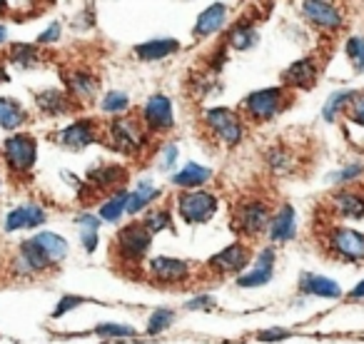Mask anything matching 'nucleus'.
<instances>
[{
    "mask_svg": "<svg viewBox=\"0 0 364 344\" xmlns=\"http://www.w3.org/2000/svg\"><path fill=\"white\" fill-rule=\"evenodd\" d=\"M292 102L287 87H264V90H255L240 102V110L245 117L255 122H267L277 117L284 107Z\"/></svg>",
    "mask_w": 364,
    "mask_h": 344,
    "instance_id": "f257e3e1",
    "label": "nucleus"
},
{
    "mask_svg": "<svg viewBox=\"0 0 364 344\" xmlns=\"http://www.w3.org/2000/svg\"><path fill=\"white\" fill-rule=\"evenodd\" d=\"M152 244V235L147 232V227L142 225V220H132L127 222L120 232L115 235L112 242V252L117 257H122V262L127 264H140L147 257V249Z\"/></svg>",
    "mask_w": 364,
    "mask_h": 344,
    "instance_id": "f03ea898",
    "label": "nucleus"
},
{
    "mask_svg": "<svg viewBox=\"0 0 364 344\" xmlns=\"http://www.w3.org/2000/svg\"><path fill=\"white\" fill-rule=\"evenodd\" d=\"M269 220H272V210L269 203L257 198L242 200V203L235 205L232 210V230L237 235H247V237H257L259 232L269 227Z\"/></svg>",
    "mask_w": 364,
    "mask_h": 344,
    "instance_id": "7ed1b4c3",
    "label": "nucleus"
},
{
    "mask_svg": "<svg viewBox=\"0 0 364 344\" xmlns=\"http://www.w3.org/2000/svg\"><path fill=\"white\" fill-rule=\"evenodd\" d=\"M36 157H38V142L33 135L18 132V135H11L3 142V160H6V167L13 178L28 175L33 170V165H36Z\"/></svg>",
    "mask_w": 364,
    "mask_h": 344,
    "instance_id": "20e7f679",
    "label": "nucleus"
},
{
    "mask_svg": "<svg viewBox=\"0 0 364 344\" xmlns=\"http://www.w3.org/2000/svg\"><path fill=\"white\" fill-rule=\"evenodd\" d=\"M220 208L218 195L208 190H195V193H180L177 195V215L188 225H205L215 217Z\"/></svg>",
    "mask_w": 364,
    "mask_h": 344,
    "instance_id": "39448f33",
    "label": "nucleus"
},
{
    "mask_svg": "<svg viewBox=\"0 0 364 344\" xmlns=\"http://www.w3.org/2000/svg\"><path fill=\"white\" fill-rule=\"evenodd\" d=\"M205 125L228 147H235L245 137L242 117H240V112L230 110V107H213V110H208L205 112Z\"/></svg>",
    "mask_w": 364,
    "mask_h": 344,
    "instance_id": "423d86ee",
    "label": "nucleus"
},
{
    "mask_svg": "<svg viewBox=\"0 0 364 344\" xmlns=\"http://www.w3.org/2000/svg\"><path fill=\"white\" fill-rule=\"evenodd\" d=\"M107 135H110V145L125 155H137L145 147V125L140 117H117V120H112Z\"/></svg>",
    "mask_w": 364,
    "mask_h": 344,
    "instance_id": "0eeeda50",
    "label": "nucleus"
},
{
    "mask_svg": "<svg viewBox=\"0 0 364 344\" xmlns=\"http://www.w3.org/2000/svg\"><path fill=\"white\" fill-rule=\"evenodd\" d=\"M327 249L342 262H364V232L349 227H332L327 232Z\"/></svg>",
    "mask_w": 364,
    "mask_h": 344,
    "instance_id": "6e6552de",
    "label": "nucleus"
},
{
    "mask_svg": "<svg viewBox=\"0 0 364 344\" xmlns=\"http://www.w3.org/2000/svg\"><path fill=\"white\" fill-rule=\"evenodd\" d=\"M50 267H55V264L46 257V252H43L36 244V240L31 237L18 247L16 254H13L11 272L16 274V277H38V274H43Z\"/></svg>",
    "mask_w": 364,
    "mask_h": 344,
    "instance_id": "1a4fd4ad",
    "label": "nucleus"
},
{
    "mask_svg": "<svg viewBox=\"0 0 364 344\" xmlns=\"http://www.w3.org/2000/svg\"><path fill=\"white\" fill-rule=\"evenodd\" d=\"M147 277L160 287H170V284H180L190 277V262L177 257H155L147 264Z\"/></svg>",
    "mask_w": 364,
    "mask_h": 344,
    "instance_id": "9d476101",
    "label": "nucleus"
},
{
    "mask_svg": "<svg viewBox=\"0 0 364 344\" xmlns=\"http://www.w3.org/2000/svg\"><path fill=\"white\" fill-rule=\"evenodd\" d=\"M250 247L245 242H232L230 247H225L223 252L213 254L208 259V269L218 274H240L250 264Z\"/></svg>",
    "mask_w": 364,
    "mask_h": 344,
    "instance_id": "9b49d317",
    "label": "nucleus"
},
{
    "mask_svg": "<svg viewBox=\"0 0 364 344\" xmlns=\"http://www.w3.org/2000/svg\"><path fill=\"white\" fill-rule=\"evenodd\" d=\"M97 122L90 120V117H82V120L70 122L68 127L58 130L55 140L60 142L63 147H70V150H82V147L92 145L97 140Z\"/></svg>",
    "mask_w": 364,
    "mask_h": 344,
    "instance_id": "f8f14e48",
    "label": "nucleus"
},
{
    "mask_svg": "<svg viewBox=\"0 0 364 344\" xmlns=\"http://www.w3.org/2000/svg\"><path fill=\"white\" fill-rule=\"evenodd\" d=\"M140 120L145 122V127L150 132H162L170 130L175 117H172V102L165 95H150L142 107Z\"/></svg>",
    "mask_w": 364,
    "mask_h": 344,
    "instance_id": "ddd939ff",
    "label": "nucleus"
},
{
    "mask_svg": "<svg viewBox=\"0 0 364 344\" xmlns=\"http://www.w3.org/2000/svg\"><path fill=\"white\" fill-rule=\"evenodd\" d=\"M302 16L309 23L319 28V31L334 33L344 26V13L339 8H334L332 3H317V0H307L302 3Z\"/></svg>",
    "mask_w": 364,
    "mask_h": 344,
    "instance_id": "4468645a",
    "label": "nucleus"
},
{
    "mask_svg": "<svg viewBox=\"0 0 364 344\" xmlns=\"http://www.w3.org/2000/svg\"><path fill=\"white\" fill-rule=\"evenodd\" d=\"M60 77H65L68 95H70V100H75V102H90L92 97H95L97 80H95V75H92V72L75 68V70L60 72Z\"/></svg>",
    "mask_w": 364,
    "mask_h": 344,
    "instance_id": "2eb2a0df",
    "label": "nucleus"
},
{
    "mask_svg": "<svg viewBox=\"0 0 364 344\" xmlns=\"http://www.w3.org/2000/svg\"><path fill=\"white\" fill-rule=\"evenodd\" d=\"M319 77V68L314 58H302V60L292 63V65L284 70L282 80L284 87H294V90H309V87L317 82Z\"/></svg>",
    "mask_w": 364,
    "mask_h": 344,
    "instance_id": "dca6fc26",
    "label": "nucleus"
},
{
    "mask_svg": "<svg viewBox=\"0 0 364 344\" xmlns=\"http://www.w3.org/2000/svg\"><path fill=\"white\" fill-rule=\"evenodd\" d=\"M46 222V210L36 203L21 205L11 210L6 217V232H18V230H36Z\"/></svg>",
    "mask_w": 364,
    "mask_h": 344,
    "instance_id": "f3484780",
    "label": "nucleus"
},
{
    "mask_svg": "<svg viewBox=\"0 0 364 344\" xmlns=\"http://www.w3.org/2000/svg\"><path fill=\"white\" fill-rule=\"evenodd\" d=\"M274 259H277V254H274L272 247H264L262 252H259L257 257V264H255V269H250V272L240 274L237 277V287H262V284H267L269 279H272L274 274Z\"/></svg>",
    "mask_w": 364,
    "mask_h": 344,
    "instance_id": "a211bd4d",
    "label": "nucleus"
},
{
    "mask_svg": "<svg viewBox=\"0 0 364 344\" xmlns=\"http://www.w3.org/2000/svg\"><path fill=\"white\" fill-rule=\"evenodd\" d=\"M267 235L272 242H289L297 237V213L292 205H282L269 220Z\"/></svg>",
    "mask_w": 364,
    "mask_h": 344,
    "instance_id": "6ab92c4d",
    "label": "nucleus"
},
{
    "mask_svg": "<svg viewBox=\"0 0 364 344\" xmlns=\"http://www.w3.org/2000/svg\"><path fill=\"white\" fill-rule=\"evenodd\" d=\"M329 205H332V213L339 215V217L347 220H362L364 217V195L357 193V190H339L329 198Z\"/></svg>",
    "mask_w": 364,
    "mask_h": 344,
    "instance_id": "aec40b11",
    "label": "nucleus"
},
{
    "mask_svg": "<svg viewBox=\"0 0 364 344\" xmlns=\"http://www.w3.org/2000/svg\"><path fill=\"white\" fill-rule=\"evenodd\" d=\"M125 180H127V170L120 165H100L87 172V183H90L92 193H105V190L117 188Z\"/></svg>",
    "mask_w": 364,
    "mask_h": 344,
    "instance_id": "412c9836",
    "label": "nucleus"
},
{
    "mask_svg": "<svg viewBox=\"0 0 364 344\" xmlns=\"http://www.w3.org/2000/svg\"><path fill=\"white\" fill-rule=\"evenodd\" d=\"M299 292H302V294H312V297L334 299V297H339V294H342V287H339L334 279L322 277V274L302 272V274H299Z\"/></svg>",
    "mask_w": 364,
    "mask_h": 344,
    "instance_id": "4be33fe9",
    "label": "nucleus"
},
{
    "mask_svg": "<svg viewBox=\"0 0 364 344\" xmlns=\"http://www.w3.org/2000/svg\"><path fill=\"white\" fill-rule=\"evenodd\" d=\"M225 23H228V6H223V3H215V6L205 8V11L200 13L193 33H195V38L215 36L218 31H223Z\"/></svg>",
    "mask_w": 364,
    "mask_h": 344,
    "instance_id": "5701e85b",
    "label": "nucleus"
},
{
    "mask_svg": "<svg viewBox=\"0 0 364 344\" xmlns=\"http://www.w3.org/2000/svg\"><path fill=\"white\" fill-rule=\"evenodd\" d=\"M36 102L46 115L50 117H58V115H68V112L75 107V102L70 100L68 92H60V90H41L36 92Z\"/></svg>",
    "mask_w": 364,
    "mask_h": 344,
    "instance_id": "b1692460",
    "label": "nucleus"
},
{
    "mask_svg": "<svg viewBox=\"0 0 364 344\" xmlns=\"http://www.w3.org/2000/svg\"><path fill=\"white\" fill-rule=\"evenodd\" d=\"M180 50V43L175 38H157V41H147L142 45H135V55L140 60H162V58H170Z\"/></svg>",
    "mask_w": 364,
    "mask_h": 344,
    "instance_id": "393cba45",
    "label": "nucleus"
},
{
    "mask_svg": "<svg viewBox=\"0 0 364 344\" xmlns=\"http://www.w3.org/2000/svg\"><path fill=\"white\" fill-rule=\"evenodd\" d=\"M210 178H213V170H210V167L188 162V165L182 167L180 172H175V175H172V183H175L177 188H182V190H198V188H203Z\"/></svg>",
    "mask_w": 364,
    "mask_h": 344,
    "instance_id": "a878e982",
    "label": "nucleus"
},
{
    "mask_svg": "<svg viewBox=\"0 0 364 344\" xmlns=\"http://www.w3.org/2000/svg\"><path fill=\"white\" fill-rule=\"evenodd\" d=\"M33 240H36V244L46 252V257L50 259L53 264L63 262V259L68 257V252H70L68 240H63L60 235H55V232H38Z\"/></svg>",
    "mask_w": 364,
    "mask_h": 344,
    "instance_id": "bb28decb",
    "label": "nucleus"
},
{
    "mask_svg": "<svg viewBox=\"0 0 364 344\" xmlns=\"http://www.w3.org/2000/svg\"><path fill=\"white\" fill-rule=\"evenodd\" d=\"M28 120L26 107L13 97H0V127L3 130H18Z\"/></svg>",
    "mask_w": 364,
    "mask_h": 344,
    "instance_id": "cd10ccee",
    "label": "nucleus"
},
{
    "mask_svg": "<svg viewBox=\"0 0 364 344\" xmlns=\"http://www.w3.org/2000/svg\"><path fill=\"white\" fill-rule=\"evenodd\" d=\"M8 60L16 68H23V70H31V68L41 65L43 63V53L38 50L36 45H28V43H16L8 50Z\"/></svg>",
    "mask_w": 364,
    "mask_h": 344,
    "instance_id": "c85d7f7f",
    "label": "nucleus"
},
{
    "mask_svg": "<svg viewBox=\"0 0 364 344\" xmlns=\"http://www.w3.org/2000/svg\"><path fill=\"white\" fill-rule=\"evenodd\" d=\"M75 225L80 227L82 247H85L87 254H92L97 249V242H100V235H97V230H100V217H92V215L82 213L75 217Z\"/></svg>",
    "mask_w": 364,
    "mask_h": 344,
    "instance_id": "c756f323",
    "label": "nucleus"
},
{
    "mask_svg": "<svg viewBox=\"0 0 364 344\" xmlns=\"http://www.w3.org/2000/svg\"><path fill=\"white\" fill-rule=\"evenodd\" d=\"M228 43L235 48V50H250V48L257 43V28L252 26L250 21H240V23H235L232 28H230V33H228Z\"/></svg>",
    "mask_w": 364,
    "mask_h": 344,
    "instance_id": "7c9ffc66",
    "label": "nucleus"
},
{
    "mask_svg": "<svg viewBox=\"0 0 364 344\" xmlns=\"http://www.w3.org/2000/svg\"><path fill=\"white\" fill-rule=\"evenodd\" d=\"M127 200H130V193H125V190H115V195L107 198L105 203L100 205V213H97L100 222H117V220L127 213Z\"/></svg>",
    "mask_w": 364,
    "mask_h": 344,
    "instance_id": "2f4dec72",
    "label": "nucleus"
},
{
    "mask_svg": "<svg viewBox=\"0 0 364 344\" xmlns=\"http://www.w3.org/2000/svg\"><path fill=\"white\" fill-rule=\"evenodd\" d=\"M157 198H160V190L152 188L147 180H142V183L137 185L135 193H130V200H127V215H137L140 210H145L147 205Z\"/></svg>",
    "mask_w": 364,
    "mask_h": 344,
    "instance_id": "473e14b6",
    "label": "nucleus"
},
{
    "mask_svg": "<svg viewBox=\"0 0 364 344\" xmlns=\"http://www.w3.org/2000/svg\"><path fill=\"white\" fill-rule=\"evenodd\" d=\"M354 92H357V90H339V92H332V97H329L327 105H324V110H322L324 120H327V122L337 120L339 112L347 110V105H349V100L354 97Z\"/></svg>",
    "mask_w": 364,
    "mask_h": 344,
    "instance_id": "72a5a7b5",
    "label": "nucleus"
},
{
    "mask_svg": "<svg viewBox=\"0 0 364 344\" xmlns=\"http://www.w3.org/2000/svg\"><path fill=\"white\" fill-rule=\"evenodd\" d=\"M142 225L147 227V232L150 235H157V232H162V230H172V215H170V210H165V208H155V210H150V213L142 217Z\"/></svg>",
    "mask_w": 364,
    "mask_h": 344,
    "instance_id": "f704fd0d",
    "label": "nucleus"
},
{
    "mask_svg": "<svg viewBox=\"0 0 364 344\" xmlns=\"http://www.w3.org/2000/svg\"><path fill=\"white\" fill-rule=\"evenodd\" d=\"M175 322V312L172 309H155L150 314V322H147V334H160L167 332Z\"/></svg>",
    "mask_w": 364,
    "mask_h": 344,
    "instance_id": "c9c22d12",
    "label": "nucleus"
},
{
    "mask_svg": "<svg viewBox=\"0 0 364 344\" xmlns=\"http://www.w3.org/2000/svg\"><path fill=\"white\" fill-rule=\"evenodd\" d=\"M344 53H347L349 63L354 70H364V36H352L344 43Z\"/></svg>",
    "mask_w": 364,
    "mask_h": 344,
    "instance_id": "e433bc0d",
    "label": "nucleus"
},
{
    "mask_svg": "<svg viewBox=\"0 0 364 344\" xmlns=\"http://www.w3.org/2000/svg\"><path fill=\"white\" fill-rule=\"evenodd\" d=\"M127 107H130V97L120 90H110L102 97V110L110 112V115H122Z\"/></svg>",
    "mask_w": 364,
    "mask_h": 344,
    "instance_id": "4c0bfd02",
    "label": "nucleus"
},
{
    "mask_svg": "<svg viewBox=\"0 0 364 344\" xmlns=\"http://www.w3.org/2000/svg\"><path fill=\"white\" fill-rule=\"evenodd\" d=\"M95 334H100V337H135L137 329L130 327V324H117V322H102L95 327Z\"/></svg>",
    "mask_w": 364,
    "mask_h": 344,
    "instance_id": "58836bf2",
    "label": "nucleus"
},
{
    "mask_svg": "<svg viewBox=\"0 0 364 344\" xmlns=\"http://www.w3.org/2000/svg\"><path fill=\"white\" fill-rule=\"evenodd\" d=\"M344 112H347L349 120L364 127V92H354V97L349 100V105Z\"/></svg>",
    "mask_w": 364,
    "mask_h": 344,
    "instance_id": "ea45409f",
    "label": "nucleus"
},
{
    "mask_svg": "<svg viewBox=\"0 0 364 344\" xmlns=\"http://www.w3.org/2000/svg\"><path fill=\"white\" fill-rule=\"evenodd\" d=\"M85 302L82 297H75V294H63V299L55 304V309H53V319H60L63 314H68L70 309L80 307V304Z\"/></svg>",
    "mask_w": 364,
    "mask_h": 344,
    "instance_id": "a19ab883",
    "label": "nucleus"
},
{
    "mask_svg": "<svg viewBox=\"0 0 364 344\" xmlns=\"http://www.w3.org/2000/svg\"><path fill=\"white\" fill-rule=\"evenodd\" d=\"M267 160L277 172H287L289 167H292V157H289L287 150H269Z\"/></svg>",
    "mask_w": 364,
    "mask_h": 344,
    "instance_id": "79ce46f5",
    "label": "nucleus"
},
{
    "mask_svg": "<svg viewBox=\"0 0 364 344\" xmlns=\"http://www.w3.org/2000/svg\"><path fill=\"white\" fill-rule=\"evenodd\" d=\"M362 172H364V167L362 165H347V167H342L339 172H334L332 178V183H349V180H357V178H362Z\"/></svg>",
    "mask_w": 364,
    "mask_h": 344,
    "instance_id": "37998d69",
    "label": "nucleus"
},
{
    "mask_svg": "<svg viewBox=\"0 0 364 344\" xmlns=\"http://www.w3.org/2000/svg\"><path fill=\"white\" fill-rule=\"evenodd\" d=\"M215 307V297H210V294H200V297L190 299L188 302V309H213Z\"/></svg>",
    "mask_w": 364,
    "mask_h": 344,
    "instance_id": "c03bdc74",
    "label": "nucleus"
},
{
    "mask_svg": "<svg viewBox=\"0 0 364 344\" xmlns=\"http://www.w3.org/2000/svg\"><path fill=\"white\" fill-rule=\"evenodd\" d=\"M177 160V147L175 145H165L162 147V160H160V167L162 170H170Z\"/></svg>",
    "mask_w": 364,
    "mask_h": 344,
    "instance_id": "a18cd8bd",
    "label": "nucleus"
},
{
    "mask_svg": "<svg viewBox=\"0 0 364 344\" xmlns=\"http://www.w3.org/2000/svg\"><path fill=\"white\" fill-rule=\"evenodd\" d=\"M60 23H53L50 28H48L46 33H41V38H38V43H41V45H48V43H55L58 38H60Z\"/></svg>",
    "mask_w": 364,
    "mask_h": 344,
    "instance_id": "49530a36",
    "label": "nucleus"
},
{
    "mask_svg": "<svg viewBox=\"0 0 364 344\" xmlns=\"http://www.w3.org/2000/svg\"><path fill=\"white\" fill-rule=\"evenodd\" d=\"M287 329H267V332H259V342H274V339H287Z\"/></svg>",
    "mask_w": 364,
    "mask_h": 344,
    "instance_id": "de8ad7c7",
    "label": "nucleus"
},
{
    "mask_svg": "<svg viewBox=\"0 0 364 344\" xmlns=\"http://www.w3.org/2000/svg\"><path fill=\"white\" fill-rule=\"evenodd\" d=\"M349 299H364V279L359 284H354L352 292H349Z\"/></svg>",
    "mask_w": 364,
    "mask_h": 344,
    "instance_id": "09e8293b",
    "label": "nucleus"
},
{
    "mask_svg": "<svg viewBox=\"0 0 364 344\" xmlns=\"http://www.w3.org/2000/svg\"><path fill=\"white\" fill-rule=\"evenodd\" d=\"M0 82H8V72H6V65L0 60Z\"/></svg>",
    "mask_w": 364,
    "mask_h": 344,
    "instance_id": "8fccbe9b",
    "label": "nucleus"
},
{
    "mask_svg": "<svg viewBox=\"0 0 364 344\" xmlns=\"http://www.w3.org/2000/svg\"><path fill=\"white\" fill-rule=\"evenodd\" d=\"M8 33H6V26H0V43H6Z\"/></svg>",
    "mask_w": 364,
    "mask_h": 344,
    "instance_id": "3c124183",
    "label": "nucleus"
},
{
    "mask_svg": "<svg viewBox=\"0 0 364 344\" xmlns=\"http://www.w3.org/2000/svg\"><path fill=\"white\" fill-rule=\"evenodd\" d=\"M6 11H8V3H3V0H0V16H6Z\"/></svg>",
    "mask_w": 364,
    "mask_h": 344,
    "instance_id": "603ef678",
    "label": "nucleus"
}]
</instances>
